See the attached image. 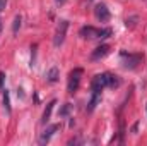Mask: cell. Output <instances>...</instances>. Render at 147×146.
Instances as JSON below:
<instances>
[{
	"mask_svg": "<svg viewBox=\"0 0 147 146\" xmlns=\"http://www.w3.org/2000/svg\"><path fill=\"white\" fill-rule=\"evenodd\" d=\"M82 76H84V71L80 67H75L72 72L69 74V83H67V91L69 93H75L79 89V84H80Z\"/></svg>",
	"mask_w": 147,
	"mask_h": 146,
	"instance_id": "1",
	"label": "cell"
},
{
	"mask_svg": "<svg viewBox=\"0 0 147 146\" xmlns=\"http://www.w3.org/2000/svg\"><path fill=\"white\" fill-rule=\"evenodd\" d=\"M120 57H121V62H123V67H125V69H135V67L140 64V60H142V55H139V53L134 55V53L121 52Z\"/></svg>",
	"mask_w": 147,
	"mask_h": 146,
	"instance_id": "2",
	"label": "cell"
},
{
	"mask_svg": "<svg viewBox=\"0 0 147 146\" xmlns=\"http://www.w3.org/2000/svg\"><path fill=\"white\" fill-rule=\"evenodd\" d=\"M67 29H69V21H60V23H58V26H57L55 36H53V45H55V48L62 46V43L65 41Z\"/></svg>",
	"mask_w": 147,
	"mask_h": 146,
	"instance_id": "3",
	"label": "cell"
},
{
	"mask_svg": "<svg viewBox=\"0 0 147 146\" xmlns=\"http://www.w3.org/2000/svg\"><path fill=\"white\" fill-rule=\"evenodd\" d=\"M110 76L111 74H108V72L94 76V79H92V89H103V88L110 86Z\"/></svg>",
	"mask_w": 147,
	"mask_h": 146,
	"instance_id": "4",
	"label": "cell"
},
{
	"mask_svg": "<svg viewBox=\"0 0 147 146\" xmlns=\"http://www.w3.org/2000/svg\"><path fill=\"white\" fill-rule=\"evenodd\" d=\"M94 16H96L101 23L110 21V10H108V7H106L105 3H98V5L94 7Z\"/></svg>",
	"mask_w": 147,
	"mask_h": 146,
	"instance_id": "5",
	"label": "cell"
},
{
	"mask_svg": "<svg viewBox=\"0 0 147 146\" xmlns=\"http://www.w3.org/2000/svg\"><path fill=\"white\" fill-rule=\"evenodd\" d=\"M58 129H60V124H53V126L46 127V129L43 131V134L39 136V145H46V143L51 139V136H53Z\"/></svg>",
	"mask_w": 147,
	"mask_h": 146,
	"instance_id": "6",
	"label": "cell"
},
{
	"mask_svg": "<svg viewBox=\"0 0 147 146\" xmlns=\"http://www.w3.org/2000/svg\"><path fill=\"white\" fill-rule=\"evenodd\" d=\"M110 53V46L108 45H101V46H98L92 53H91V60H101L103 57H106Z\"/></svg>",
	"mask_w": 147,
	"mask_h": 146,
	"instance_id": "7",
	"label": "cell"
},
{
	"mask_svg": "<svg viewBox=\"0 0 147 146\" xmlns=\"http://www.w3.org/2000/svg\"><path fill=\"white\" fill-rule=\"evenodd\" d=\"M99 102H101V89H92V96H91V102L87 105V112H92L98 107Z\"/></svg>",
	"mask_w": 147,
	"mask_h": 146,
	"instance_id": "8",
	"label": "cell"
},
{
	"mask_svg": "<svg viewBox=\"0 0 147 146\" xmlns=\"http://www.w3.org/2000/svg\"><path fill=\"white\" fill-rule=\"evenodd\" d=\"M99 31H101V29H96V28H92V26H84V28L80 29V36H84V38H99Z\"/></svg>",
	"mask_w": 147,
	"mask_h": 146,
	"instance_id": "9",
	"label": "cell"
},
{
	"mask_svg": "<svg viewBox=\"0 0 147 146\" xmlns=\"http://www.w3.org/2000/svg\"><path fill=\"white\" fill-rule=\"evenodd\" d=\"M57 105V102L55 100H51L48 105H46V108H45V112H43V117H41V122L43 124H46L48 120H50V117H51V112H53V107Z\"/></svg>",
	"mask_w": 147,
	"mask_h": 146,
	"instance_id": "10",
	"label": "cell"
},
{
	"mask_svg": "<svg viewBox=\"0 0 147 146\" xmlns=\"http://www.w3.org/2000/svg\"><path fill=\"white\" fill-rule=\"evenodd\" d=\"M46 79H48L50 83H57V81H58V69H57V67H51V69L46 72Z\"/></svg>",
	"mask_w": 147,
	"mask_h": 146,
	"instance_id": "11",
	"label": "cell"
},
{
	"mask_svg": "<svg viewBox=\"0 0 147 146\" xmlns=\"http://www.w3.org/2000/svg\"><path fill=\"white\" fill-rule=\"evenodd\" d=\"M3 107L7 110V113H10V98H9V91L3 89Z\"/></svg>",
	"mask_w": 147,
	"mask_h": 146,
	"instance_id": "12",
	"label": "cell"
},
{
	"mask_svg": "<svg viewBox=\"0 0 147 146\" xmlns=\"http://www.w3.org/2000/svg\"><path fill=\"white\" fill-rule=\"evenodd\" d=\"M21 16H16L14 17V24H12V33L14 35H17V31H19V28H21Z\"/></svg>",
	"mask_w": 147,
	"mask_h": 146,
	"instance_id": "13",
	"label": "cell"
},
{
	"mask_svg": "<svg viewBox=\"0 0 147 146\" xmlns=\"http://www.w3.org/2000/svg\"><path fill=\"white\" fill-rule=\"evenodd\" d=\"M70 107H72L70 103H65V105H63V107L60 108V112H58V115H60V117H65V115H67V113L70 112Z\"/></svg>",
	"mask_w": 147,
	"mask_h": 146,
	"instance_id": "14",
	"label": "cell"
},
{
	"mask_svg": "<svg viewBox=\"0 0 147 146\" xmlns=\"http://www.w3.org/2000/svg\"><path fill=\"white\" fill-rule=\"evenodd\" d=\"M3 79H5V74L0 72V89L3 91Z\"/></svg>",
	"mask_w": 147,
	"mask_h": 146,
	"instance_id": "15",
	"label": "cell"
},
{
	"mask_svg": "<svg viewBox=\"0 0 147 146\" xmlns=\"http://www.w3.org/2000/svg\"><path fill=\"white\" fill-rule=\"evenodd\" d=\"M5 5H7V0H0V14H2V10L5 9Z\"/></svg>",
	"mask_w": 147,
	"mask_h": 146,
	"instance_id": "16",
	"label": "cell"
},
{
	"mask_svg": "<svg viewBox=\"0 0 147 146\" xmlns=\"http://www.w3.org/2000/svg\"><path fill=\"white\" fill-rule=\"evenodd\" d=\"M63 2H65V0H57V3H58V5H62Z\"/></svg>",
	"mask_w": 147,
	"mask_h": 146,
	"instance_id": "17",
	"label": "cell"
},
{
	"mask_svg": "<svg viewBox=\"0 0 147 146\" xmlns=\"http://www.w3.org/2000/svg\"><path fill=\"white\" fill-rule=\"evenodd\" d=\"M0 33H2V19H0Z\"/></svg>",
	"mask_w": 147,
	"mask_h": 146,
	"instance_id": "18",
	"label": "cell"
},
{
	"mask_svg": "<svg viewBox=\"0 0 147 146\" xmlns=\"http://www.w3.org/2000/svg\"><path fill=\"white\" fill-rule=\"evenodd\" d=\"M87 2H92V0H87Z\"/></svg>",
	"mask_w": 147,
	"mask_h": 146,
	"instance_id": "19",
	"label": "cell"
}]
</instances>
